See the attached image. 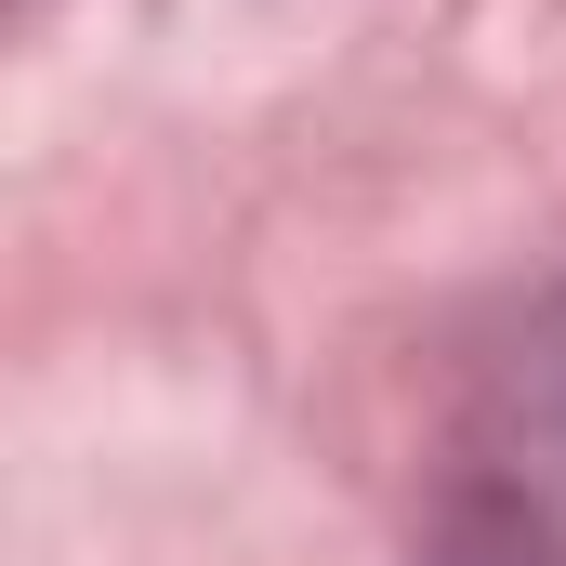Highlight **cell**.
Returning <instances> with one entry per match:
<instances>
[{
  "label": "cell",
  "mask_w": 566,
  "mask_h": 566,
  "mask_svg": "<svg viewBox=\"0 0 566 566\" xmlns=\"http://www.w3.org/2000/svg\"><path fill=\"white\" fill-rule=\"evenodd\" d=\"M409 566H566V488H554V474H514V461L474 448V461L434 488Z\"/></svg>",
  "instance_id": "cell-1"
},
{
  "label": "cell",
  "mask_w": 566,
  "mask_h": 566,
  "mask_svg": "<svg viewBox=\"0 0 566 566\" xmlns=\"http://www.w3.org/2000/svg\"><path fill=\"white\" fill-rule=\"evenodd\" d=\"M474 448L566 488V277H541L514 303V343L488 356V422H474Z\"/></svg>",
  "instance_id": "cell-2"
}]
</instances>
